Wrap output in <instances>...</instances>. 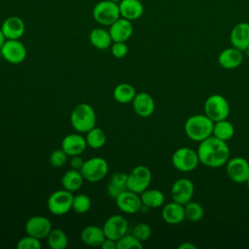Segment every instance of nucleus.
<instances>
[{"mask_svg":"<svg viewBox=\"0 0 249 249\" xmlns=\"http://www.w3.org/2000/svg\"><path fill=\"white\" fill-rule=\"evenodd\" d=\"M185 216L191 222H198L202 220L204 216V210L201 204L196 201H189L184 205Z\"/></svg>","mask_w":249,"mask_h":249,"instance_id":"473e14b6","label":"nucleus"},{"mask_svg":"<svg viewBox=\"0 0 249 249\" xmlns=\"http://www.w3.org/2000/svg\"><path fill=\"white\" fill-rule=\"evenodd\" d=\"M111 1H113V2H116V3H119L121 0H111Z\"/></svg>","mask_w":249,"mask_h":249,"instance_id":"49530a36","label":"nucleus"},{"mask_svg":"<svg viewBox=\"0 0 249 249\" xmlns=\"http://www.w3.org/2000/svg\"><path fill=\"white\" fill-rule=\"evenodd\" d=\"M119 8L121 17L130 21L140 18L144 13V6L140 0H121Z\"/></svg>","mask_w":249,"mask_h":249,"instance_id":"5701e85b","label":"nucleus"},{"mask_svg":"<svg viewBox=\"0 0 249 249\" xmlns=\"http://www.w3.org/2000/svg\"><path fill=\"white\" fill-rule=\"evenodd\" d=\"M135 95V89L127 83H121L117 85L113 90L114 99L121 104H127L132 102Z\"/></svg>","mask_w":249,"mask_h":249,"instance_id":"c85d7f7f","label":"nucleus"},{"mask_svg":"<svg viewBox=\"0 0 249 249\" xmlns=\"http://www.w3.org/2000/svg\"><path fill=\"white\" fill-rule=\"evenodd\" d=\"M132 234L141 242L146 241L152 235V229L147 223H139L132 229Z\"/></svg>","mask_w":249,"mask_h":249,"instance_id":"c9c22d12","label":"nucleus"},{"mask_svg":"<svg viewBox=\"0 0 249 249\" xmlns=\"http://www.w3.org/2000/svg\"><path fill=\"white\" fill-rule=\"evenodd\" d=\"M24 229L26 233L29 235L39 239L47 238L48 234L52 231V223L45 216L35 215L26 221Z\"/></svg>","mask_w":249,"mask_h":249,"instance_id":"4468645a","label":"nucleus"},{"mask_svg":"<svg viewBox=\"0 0 249 249\" xmlns=\"http://www.w3.org/2000/svg\"><path fill=\"white\" fill-rule=\"evenodd\" d=\"M226 172L234 183H246L249 178V161L241 157L229 159L226 163Z\"/></svg>","mask_w":249,"mask_h":249,"instance_id":"9b49d317","label":"nucleus"},{"mask_svg":"<svg viewBox=\"0 0 249 249\" xmlns=\"http://www.w3.org/2000/svg\"><path fill=\"white\" fill-rule=\"evenodd\" d=\"M85 160L79 156H73L71 158V160H70V165L73 169H77V170H81L83 164H84Z\"/></svg>","mask_w":249,"mask_h":249,"instance_id":"ea45409f","label":"nucleus"},{"mask_svg":"<svg viewBox=\"0 0 249 249\" xmlns=\"http://www.w3.org/2000/svg\"><path fill=\"white\" fill-rule=\"evenodd\" d=\"M108 170L109 166L106 160L100 157H94L85 160L80 171L85 180L94 183L101 181L107 175Z\"/></svg>","mask_w":249,"mask_h":249,"instance_id":"0eeeda50","label":"nucleus"},{"mask_svg":"<svg viewBox=\"0 0 249 249\" xmlns=\"http://www.w3.org/2000/svg\"><path fill=\"white\" fill-rule=\"evenodd\" d=\"M6 40H7V39H6V37H5V35H4L3 31H2V29H1V27H0V50H1V48H2V46L4 45V43H5Z\"/></svg>","mask_w":249,"mask_h":249,"instance_id":"37998d69","label":"nucleus"},{"mask_svg":"<svg viewBox=\"0 0 249 249\" xmlns=\"http://www.w3.org/2000/svg\"><path fill=\"white\" fill-rule=\"evenodd\" d=\"M204 114L213 122L228 119L230 115V104L227 98L221 94L214 93L209 95L204 101Z\"/></svg>","mask_w":249,"mask_h":249,"instance_id":"20e7f679","label":"nucleus"},{"mask_svg":"<svg viewBox=\"0 0 249 249\" xmlns=\"http://www.w3.org/2000/svg\"><path fill=\"white\" fill-rule=\"evenodd\" d=\"M84 177L80 170L77 169H69L67 170L62 178H61V185L63 189L73 193L81 189L84 183Z\"/></svg>","mask_w":249,"mask_h":249,"instance_id":"bb28decb","label":"nucleus"},{"mask_svg":"<svg viewBox=\"0 0 249 249\" xmlns=\"http://www.w3.org/2000/svg\"><path fill=\"white\" fill-rule=\"evenodd\" d=\"M152 181V172L145 165L135 166L129 173L127 177V190L132 191L136 194H141L147 190Z\"/></svg>","mask_w":249,"mask_h":249,"instance_id":"1a4fd4ad","label":"nucleus"},{"mask_svg":"<svg viewBox=\"0 0 249 249\" xmlns=\"http://www.w3.org/2000/svg\"><path fill=\"white\" fill-rule=\"evenodd\" d=\"M246 185H247V188H248V190H249V178H248V180L246 181Z\"/></svg>","mask_w":249,"mask_h":249,"instance_id":"a18cd8bd","label":"nucleus"},{"mask_svg":"<svg viewBox=\"0 0 249 249\" xmlns=\"http://www.w3.org/2000/svg\"><path fill=\"white\" fill-rule=\"evenodd\" d=\"M230 42L232 47L244 52L249 48V23L235 24L230 33Z\"/></svg>","mask_w":249,"mask_h":249,"instance_id":"aec40b11","label":"nucleus"},{"mask_svg":"<svg viewBox=\"0 0 249 249\" xmlns=\"http://www.w3.org/2000/svg\"><path fill=\"white\" fill-rule=\"evenodd\" d=\"M81 239L82 241L91 247H97L102 244L104 239L106 238L103 229L99 228L95 225H89L85 227L81 231Z\"/></svg>","mask_w":249,"mask_h":249,"instance_id":"b1692460","label":"nucleus"},{"mask_svg":"<svg viewBox=\"0 0 249 249\" xmlns=\"http://www.w3.org/2000/svg\"><path fill=\"white\" fill-rule=\"evenodd\" d=\"M127 177L125 172H116L111 176V179L107 186V193L110 197L116 198L122 192L127 190Z\"/></svg>","mask_w":249,"mask_h":249,"instance_id":"393cba45","label":"nucleus"},{"mask_svg":"<svg viewBox=\"0 0 249 249\" xmlns=\"http://www.w3.org/2000/svg\"><path fill=\"white\" fill-rule=\"evenodd\" d=\"M244 60V53L242 51L231 47L223 50L218 55L219 65L226 70H232L239 67Z\"/></svg>","mask_w":249,"mask_h":249,"instance_id":"dca6fc26","label":"nucleus"},{"mask_svg":"<svg viewBox=\"0 0 249 249\" xmlns=\"http://www.w3.org/2000/svg\"><path fill=\"white\" fill-rule=\"evenodd\" d=\"M233 134H234V126L228 119L214 122L213 130H212L213 136L227 142L233 136Z\"/></svg>","mask_w":249,"mask_h":249,"instance_id":"c756f323","label":"nucleus"},{"mask_svg":"<svg viewBox=\"0 0 249 249\" xmlns=\"http://www.w3.org/2000/svg\"><path fill=\"white\" fill-rule=\"evenodd\" d=\"M102 229L107 238L117 241L123 235L127 233L128 224L124 216L115 214L107 218V220L103 224Z\"/></svg>","mask_w":249,"mask_h":249,"instance_id":"f8f14e48","label":"nucleus"},{"mask_svg":"<svg viewBox=\"0 0 249 249\" xmlns=\"http://www.w3.org/2000/svg\"><path fill=\"white\" fill-rule=\"evenodd\" d=\"M131 103L134 112L142 118H148L152 116L156 108L155 100L148 92L136 93Z\"/></svg>","mask_w":249,"mask_h":249,"instance_id":"a211bd4d","label":"nucleus"},{"mask_svg":"<svg viewBox=\"0 0 249 249\" xmlns=\"http://www.w3.org/2000/svg\"><path fill=\"white\" fill-rule=\"evenodd\" d=\"M117 207L124 213L135 214L140 211L142 206V201L139 194L132 191L125 190L122 192L116 198Z\"/></svg>","mask_w":249,"mask_h":249,"instance_id":"2eb2a0df","label":"nucleus"},{"mask_svg":"<svg viewBox=\"0 0 249 249\" xmlns=\"http://www.w3.org/2000/svg\"><path fill=\"white\" fill-rule=\"evenodd\" d=\"M142 242L133 234H124L117 240V249H141Z\"/></svg>","mask_w":249,"mask_h":249,"instance_id":"f704fd0d","label":"nucleus"},{"mask_svg":"<svg viewBox=\"0 0 249 249\" xmlns=\"http://www.w3.org/2000/svg\"><path fill=\"white\" fill-rule=\"evenodd\" d=\"M92 17L97 23L110 26L113 22L121 18L119 3L111 0L99 1L92 9Z\"/></svg>","mask_w":249,"mask_h":249,"instance_id":"39448f33","label":"nucleus"},{"mask_svg":"<svg viewBox=\"0 0 249 249\" xmlns=\"http://www.w3.org/2000/svg\"><path fill=\"white\" fill-rule=\"evenodd\" d=\"M89 42L90 44L98 50H106L112 45V38L109 33V30H106L101 27L93 28L89 32Z\"/></svg>","mask_w":249,"mask_h":249,"instance_id":"a878e982","label":"nucleus"},{"mask_svg":"<svg viewBox=\"0 0 249 249\" xmlns=\"http://www.w3.org/2000/svg\"><path fill=\"white\" fill-rule=\"evenodd\" d=\"M133 26L130 20L120 18L110 25L109 33L113 42H126L132 35Z\"/></svg>","mask_w":249,"mask_h":249,"instance_id":"6ab92c4d","label":"nucleus"},{"mask_svg":"<svg viewBox=\"0 0 249 249\" xmlns=\"http://www.w3.org/2000/svg\"><path fill=\"white\" fill-rule=\"evenodd\" d=\"M47 242L52 249H64L68 245V237L64 231L60 229H52L47 236Z\"/></svg>","mask_w":249,"mask_h":249,"instance_id":"7c9ffc66","label":"nucleus"},{"mask_svg":"<svg viewBox=\"0 0 249 249\" xmlns=\"http://www.w3.org/2000/svg\"><path fill=\"white\" fill-rule=\"evenodd\" d=\"M41 246L40 239L29 234L21 237L17 243L18 249H40Z\"/></svg>","mask_w":249,"mask_h":249,"instance_id":"e433bc0d","label":"nucleus"},{"mask_svg":"<svg viewBox=\"0 0 249 249\" xmlns=\"http://www.w3.org/2000/svg\"><path fill=\"white\" fill-rule=\"evenodd\" d=\"M128 52L125 42H113L111 45V53L116 58H124Z\"/></svg>","mask_w":249,"mask_h":249,"instance_id":"58836bf2","label":"nucleus"},{"mask_svg":"<svg viewBox=\"0 0 249 249\" xmlns=\"http://www.w3.org/2000/svg\"><path fill=\"white\" fill-rule=\"evenodd\" d=\"M67 161V154L62 149L52 152L50 156V163L54 167H62Z\"/></svg>","mask_w":249,"mask_h":249,"instance_id":"4c0bfd02","label":"nucleus"},{"mask_svg":"<svg viewBox=\"0 0 249 249\" xmlns=\"http://www.w3.org/2000/svg\"><path fill=\"white\" fill-rule=\"evenodd\" d=\"M173 166L182 172H190L195 170L198 163L199 159L197 152L190 147L178 148L171 157Z\"/></svg>","mask_w":249,"mask_h":249,"instance_id":"423d86ee","label":"nucleus"},{"mask_svg":"<svg viewBox=\"0 0 249 249\" xmlns=\"http://www.w3.org/2000/svg\"><path fill=\"white\" fill-rule=\"evenodd\" d=\"M1 29L6 39H19L24 33L25 25L19 17L12 16L3 21Z\"/></svg>","mask_w":249,"mask_h":249,"instance_id":"4be33fe9","label":"nucleus"},{"mask_svg":"<svg viewBox=\"0 0 249 249\" xmlns=\"http://www.w3.org/2000/svg\"><path fill=\"white\" fill-rule=\"evenodd\" d=\"M196 152L199 162L211 168L226 165L230 159V148L227 142L213 135L199 142Z\"/></svg>","mask_w":249,"mask_h":249,"instance_id":"f257e3e1","label":"nucleus"},{"mask_svg":"<svg viewBox=\"0 0 249 249\" xmlns=\"http://www.w3.org/2000/svg\"><path fill=\"white\" fill-rule=\"evenodd\" d=\"M2 57L11 64L21 63L27 55V50L18 39H7L0 50Z\"/></svg>","mask_w":249,"mask_h":249,"instance_id":"9d476101","label":"nucleus"},{"mask_svg":"<svg viewBox=\"0 0 249 249\" xmlns=\"http://www.w3.org/2000/svg\"><path fill=\"white\" fill-rule=\"evenodd\" d=\"M91 206V200L89 196L85 194H79L73 197L72 209L79 214L87 213Z\"/></svg>","mask_w":249,"mask_h":249,"instance_id":"72a5a7b5","label":"nucleus"},{"mask_svg":"<svg viewBox=\"0 0 249 249\" xmlns=\"http://www.w3.org/2000/svg\"><path fill=\"white\" fill-rule=\"evenodd\" d=\"M161 217L163 221L169 225H178L185 219L184 205L175 201L166 203L161 210Z\"/></svg>","mask_w":249,"mask_h":249,"instance_id":"412c9836","label":"nucleus"},{"mask_svg":"<svg viewBox=\"0 0 249 249\" xmlns=\"http://www.w3.org/2000/svg\"><path fill=\"white\" fill-rule=\"evenodd\" d=\"M243 53H245L244 56H246V57H248V58H249V48H248V49H246Z\"/></svg>","mask_w":249,"mask_h":249,"instance_id":"c03bdc74","label":"nucleus"},{"mask_svg":"<svg viewBox=\"0 0 249 249\" xmlns=\"http://www.w3.org/2000/svg\"><path fill=\"white\" fill-rule=\"evenodd\" d=\"M86 141L88 146H89L91 149H100L106 143V134L103 129L94 126L87 132Z\"/></svg>","mask_w":249,"mask_h":249,"instance_id":"2f4dec72","label":"nucleus"},{"mask_svg":"<svg viewBox=\"0 0 249 249\" xmlns=\"http://www.w3.org/2000/svg\"><path fill=\"white\" fill-rule=\"evenodd\" d=\"M88 144L86 137L80 133H71L66 135L61 141V149L67 156H79L83 154Z\"/></svg>","mask_w":249,"mask_h":249,"instance_id":"f3484780","label":"nucleus"},{"mask_svg":"<svg viewBox=\"0 0 249 249\" xmlns=\"http://www.w3.org/2000/svg\"><path fill=\"white\" fill-rule=\"evenodd\" d=\"M178 248L179 249H196L197 247H196V245H195L194 243H192V242H190V241H188V242H183V243H181L179 246H178Z\"/></svg>","mask_w":249,"mask_h":249,"instance_id":"79ce46f5","label":"nucleus"},{"mask_svg":"<svg viewBox=\"0 0 249 249\" xmlns=\"http://www.w3.org/2000/svg\"><path fill=\"white\" fill-rule=\"evenodd\" d=\"M73 197L71 192L62 189L53 192L48 198L47 206L49 211L53 215H64L72 209Z\"/></svg>","mask_w":249,"mask_h":249,"instance_id":"6e6552de","label":"nucleus"},{"mask_svg":"<svg viewBox=\"0 0 249 249\" xmlns=\"http://www.w3.org/2000/svg\"><path fill=\"white\" fill-rule=\"evenodd\" d=\"M102 249H117V241L110 239V238H105L102 244L100 245Z\"/></svg>","mask_w":249,"mask_h":249,"instance_id":"a19ab883","label":"nucleus"},{"mask_svg":"<svg viewBox=\"0 0 249 249\" xmlns=\"http://www.w3.org/2000/svg\"><path fill=\"white\" fill-rule=\"evenodd\" d=\"M142 204L148 208H159L163 205L164 195L157 189H147L140 194Z\"/></svg>","mask_w":249,"mask_h":249,"instance_id":"cd10ccee","label":"nucleus"},{"mask_svg":"<svg viewBox=\"0 0 249 249\" xmlns=\"http://www.w3.org/2000/svg\"><path fill=\"white\" fill-rule=\"evenodd\" d=\"M195 193L194 183L188 178L177 179L170 190L171 198L173 201L185 205L191 201Z\"/></svg>","mask_w":249,"mask_h":249,"instance_id":"ddd939ff","label":"nucleus"},{"mask_svg":"<svg viewBox=\"0 0 249 249\" xmlns=\"http://www.w3.org/2000/svg\"><path fill=\"white\" fill-rule=\"evenodd\" d=\"M214 122L205 114H196L187 119L184 131L187 137L195 142H201L212 135Z\"/></svg>","mask_w":249,"mask_h":249,"instance_id":"f03ea898","label":"nucleus"},{"mask_svg":"<svg viewBox=\"0 0 249 249\" xmlns=\"http://www.w3.org/2000/svg\"><path fill=\"white\" fill-rule=\"evenodd\" d=\"M70 124L81 133H87L96 124V114L92 106L88 103L78 104L71 112Z\"/></svg>","mask_w":249,"mask_h":249,"instance_id":"7ed1b4c3","label":"nucleus"}]
</instances>
